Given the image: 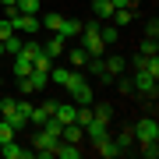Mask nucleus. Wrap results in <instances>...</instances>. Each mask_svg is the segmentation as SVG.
Returning <instances> with one entry per match:
<instances>
[{
	"label": "nucleus",
	"instance_id": "nucleus-33",
	"mask_svg": "<svg viewBox=\"0 0 159 159\" xmlns=\"http://www.w3.org/2000/svg\"><path fill=\"white\" fill-rule=\"evenodd\" d=\"M0 148H4V145H0Z\"/></svg>",
	"mask_w": 159,
	"mask_h": 159
},
{
	"label": "nucleus",
	"instance_id": "nucleus-27",
	"mask_svg": "<svg viewBox=\"0 0 159 159\" xmlns=\"http://www.w3.org/2000/svg\"><path fill=\"white\" fill-rule=\"evenodd\" d=\"M142 156L145 159H156L159 156V142H142Z\"/></svg>",
	"mask_w": 159,
	"mask_h": 159
},
{
	"label": "nucleus",
	"instance_id": "nucleus-12",
	"mask_svg": "<svg viewBox=\"0 0 159 159\" xmlns=\"http://www.w3.org/2000/svg\"><path fill=\"white\" fill-rule=\"evenodd\" d=\"M43 50H46V57H53V60H57L60 53H64V39H60L57 32H53V35H46V43H43Z\"/></svg>",
	"mask_w": 159,
	"mask_h": 159
},
{
	"label": "nucleus",
	"instance_id": "nucleus-20",
	"mask_svg": "<svg viewBox=\"0 0 159 159\" xmlns=\"http://www.w3.org/2000/svg\"><path fill=\"white\" fill-rule=\"evenodd\" d=\"M92 120H99V124H110V120H113V106H106V102H99V106L92 110Z\"/></svg>",
	"mask_w": 159,
	"mask_h": 159
},
{
	"label": "nucleus",
	"instance_id": "nucleus-9",
	"mask_svg": "<svg viewBox=\"0 0 159 159\" xmlns=\"http://www.w3.org/2000/svg\"><path fill=\"white\" fill-rule=\"evenodd\" d=\"M0 156H4V159H32L35 152H32V148H21V145H14V142H7L4 148H0Z\"/></svg>",
	"mask_w": 159,
	"mask_h": 159
},
{
	"label": "nucleus",
	"instance_id": "nucleus-18",
	"mask_svg": "<svg viewBox=\"0 0 159 159\" xmlns=\"http://www.w3.org/2000/svg\"><path fill=\"white\" fill-rule=\"evenodd\" d=\"M99 39L106 43V46H110V43H117V39H120V29H117L113 21H110V25H99Z\"/></svg>",
	"mask_w": 159,
	"mask_h": 159
},
{
	"label": "nucleus",
	"instance_id": "nucleus-7",
	"mask_svg": "<svg viewBox=\"0 0 159 159\" xmlns=\"http://www.w3.org/2000/svg\"><path fill=\"white\" fill-rule=\"evenodd\" d=\"M131 67H134V71H148L152 78H159V57H145V53H138V57L131 60Z\"/></svg>",
	"mask_w": 159,
	"mask_h": 159
},
{
	"label": "nucleus",
	"instance_id": "nucleus-32",
	"mask_svg": "<svg viewBox=\"0 0 159 159\" xmlns=\"http://www.w3.org/2000/svg\"><path fill=\"white\" fill-rule=\"evenodd\" d=\"M0 57H7V53H4V39H0Z\"/></svg>",
	"mask_w": 159,
	"mask_h": 159
},
{
	"label": "nucleus",
	"instance_id": "nucleus-8",
	"mask_svg": "<svg viewBox=\"0 0 159 159\" xmlns=\"http://www.w3.org/2000/svg\"><path fill=\"white\" fill-rule=\"evenodd\" d=\"M60 142H74V145H81V142H85V127H81V124H64Z\"/></svg>",
	"mask_w": 159,
	"mask_h": 159
},
{
	"label": "nucleus",
	"instance_id": "nucleus-22",
	"mask_svg": "<svg viewBox=\"0 0 159 159\" xmlns=\"http://www.w3.org/2000/svg\"><path fill=\"white\" fill-rule=\"evenodd\" d=\"M21 43H25V39H21L18 32H14V35H7V39H4V53H7V57H14V53L21 50Z\"/></svg>",
	"mask_w": 159,
	"mask_h": 159
},
{
	"label": "nucleus",
	"instance_id": "nucleus-23",
	"mask_svg": "<svg viewBox=\"0 0 159 159\" xmlns=\"http://www.w3.org/2000/svg\"><path fill=\"white\" fill-rule=\"evenodd\" d=\"M113 142L120 145V152H124V148H131V145H134V131H131V127H124V131L113 138Z\"/></svg>",
	"mask_w": 159,
	"mask_h": 159
},
{
	"label": "nucleus",
	"instance_id": "nucleus-17",
	"mask_svg": "<svg viewBox=\"0 0 159 159\" xmlns=\"http://www.w3.org/2000/svg\"><path fill=\"white\" fill-rule=\"evenodd\" d=\"M60 25H64V14H57V11L43 14V29L46 32H60Z\"/></svg>",
	"mask_w": 159,
	"mask_h": 159
},
{
	"label": "nucleus",
	"instance_id": "nucleus-28",
	"mask_svg": "<svg viewBox=\"0 0 159 159\" xmlns=\"http://www.w3.org/2000/svg\"><path fill=\"white\" fill-rule=\"evenodd\" d=\"M117 92H124V96H131V92H134V85H131V78H124V74H117Z\"/></svg>",
	"mask_w": 159,
	"mask_h": 159
},
{
	"label": "nucleus",
	"instance_id": "nucleus-14",
	"mask_svg": "<svg viewBox=\"0 0 159 159\" xmlns=\"http://www.w3.org/2000/svg\"><path fill=\"white\" fill-rule=\"evenodd\" d=\"M57 35H60L64 43H67L71 35H81V21H74V18H64V25H60V32H57Z\"/></svg>",
	"mask_w": 159,
	"mask_h": 159
},
{
	"label": "nucleus",
	"instance_id": "nucleus-31",
	"mask_svg": "<svg viewBox=\"0 0 159 159\" xmlns=\"http://www.w3.org/2000/svg\"><path fill=\"white\" fill-rule=\"evenodd\" d=\"M18 4V0H0V7H14Z\"/></svg>",
	"mask_w": 159,
	"mask_h": 159
},
{
	"label": "nucleus",
	"instance_id": "nucleus-26",
	"mask_svg": "<svg viewBox=\"0 0 159 159\" xmlns=\"http://www.w3.org/2000/svg\"><path fill=\"white\" fill-rule=\"evenodd\" d=\"M7 142H14V127L0 117V145H7Z\"/></svg>",
	"mask_w": 159,
	"mask_h": 159
},
{
	"label": "nucleus",
	"instance_id": "nucleus-5",
	"mask_svg": "<svg viewBox=\"0 0 159 159\" xmlns=\"http://www.w3.org/2000/svg\"><path fill=\"white\" fill-rule=\"evenodd\" d=\"M67 96H71V102H74V106H92V102H96V92H92V85H89V81H78V85L67 92Z\"/></svg>",
	"mask_w": 159,
	"mask_h": 159
},
{
	"label": "nucleus",
	"instance_id": "nucleus-10",
	"mask_svg": "<svg viewBox=\"0 0 159 159\" xmlns=\"http://www.w3.org/2000/svg\"><path fill=\"white\" fill-rule=\"evenodd\" d=\"M74 113H78L74 102H57V110H53V117H57L60 124H74Z\"/></svg>",
	"mask_w": 159,
	"mask_h": 159
},
{
	"label": "nucleus",
	"instance_id": "nucleus-29",
	"mask_svg": "<svg viewBox=\"0 0 159 159\" xmlns=\"http://www.w3.org/2000/svg\"><path fill=\"white\" fill-rule=\"evenodd\" d=\"M7 35H14V25L11 18H0V39H7Z\"/></svg>",
	"mask_w": 159,
	"mask_h": 159
},
{
	"label": "nucleus",
	"instance_id": "nucleus-25",
	"mask_svg": "<svg viewBox=\"0 0 159 159\" xmlns=\"http://www.w3.org/2000/svg\"><path fill=\"white\" fill-rule=\"evenodd\" d=\"M18 11H21V14H39V0H18Z\"/></svg>",
	"mask_w": 159,
	"mask_h": 159
},
{
	"label": "nucleus",
	"instance_id": "nucleus-24",
	"mask_svg": "<svg viewBox=\"0 0 159 159\" xmlns=\"http://www.w3.org/2000/svg\"><path fill=\"white\" fill-rule=\"evenodd\" d=\"M138 53H145V57H156V53H159V43L152 39V35H145L142 46H138Z\"/></svg>",
	"mask_w": 159,
	"mask_h": 159
},
{
	"label": "nucleus",
	"instance_id": "nucleus-19",
	"mask_svg": "<svg viewBox=\"0 0 159 159\" xmlns=\"http://www.w3.org/2000/svg\"><path fill=\"white\" fill-rule=\"evenodd\" d=\"M102 64H106V74H110V78H117V74H124V57H117V53H113V57H106Z\"/></svg>",
	"mask_w": 159,
	"mask_h": 159
},
{
	"label": "nucleus",
	"instance_id": "nucleus-16",
	"mask_svg": "<svg viewBox=\"0 0 159 159\" xmlns=\"http://www.w3.org/2000/svg\"><path fill=\"white\" fill-rule=\"evenodd\" d=\"M96 152H99V156H106V159H113V156H120V145L113 142V138H102V142L96 145Z\"/></svg>",
	"mask_w": 159,
	"mask_h": 159
},
{
	"label": "nucleus",
	"instance_id": "nucleus-21",
	"mask_svg": "<svg viewBox=\"0 0 159 159\" xmlns=\"http://www.w3.org/2000/svg\"><path fill=\"white\" fill-rule=\"evenodd\" d=\"M67 60H71V67H74V71H81V67L89 64V53L78 46V50H71V53H67Z\"/></svg>",
	"mask_w": 159,
	"mask_h": 159
},
{
	"label": "nucleus",
	"instance_id": "nucleus-1",
	"mask_svg": "<svg viewBox=\"0 0 159 159\" xmlns=\"http://www.w3.org/2000/svg\"><path fill=\"white\" fill-rule=\"evenodd\" d=\"M81 50H85L89 57H102L106 43L99 39V21H89V25H81Z\"/></svg>",
	"mask_w": 159,
	"mask_h": 159
},
{
	"label": "nucleus",
	"instance_id": "nucleus-6",
	"mask_svg": "<svg viewBox=\"0 0 159 159\" xmlns=\"http://www.w3.org/2000/svg\"><path fill=\"white\" fill-rule=\"evenodd\" d=\"M29 71H32V57L25 50H18L14 57H11V74H14V78H25Z\"/></svg>",
	"mask_w": 159,
	"mask_h": 159
},
{
	"label": "nucleus",
	"instance_id": "nucleus-4",
	"mask_svg": "<svg viewBox=\"0 0 159 159\" xmlns=\"http://www.w3.org/2000/svg\"><path fill=\"white\" fill-rule=\"evenodd\" d=\"M131 85H134V92H138V96H152V99H156V92H159L156 78H152L148 71H134V78H131Z\"/></svg>",
	"mask_w": 159,
	"mask_h": 159
},
{
	"label": "nucleus",
	"instance_id": "nucleus-11",
	"mask_svg": "<svg viewBox=\"0 0 159 159\" xmlns=\"http://www.w3.org/2000/svg\"><path fill=\"white\" fill-rule=\"evenodd\" d=\"M85 138H89L92 145H99L102 138H110V131H106V124H99V120H92V124L85 127Z\"/></svg>",
	"mask_w": 159,
	"mask_h": 159
},
{
	"label": "nucleus",
	"instance_id": "nucleus-3",
	"mask_svg": "<svg viewBox=\"0 0 159 159\" xmlns=\"http://www.w3.org/2000/svg\"><path fill=\"white\" fill-rule=\"evenodd\" d=\"M57 142H60V138H53L50 131L39 127V131H35V138H32V152L39 156V159H46V156H53V145H57Z\"/></svg>",
	"mask_w": 159,
	"mask_h": 159
},
{
	"label": "nucleus",
	"instance_id": "nucleus-13",
	"mask_svg": "<svg viewBox=\"0 0 159 159\" xmlns=\"http://www.w3.org/2000/svg\"><path fill=\"white\" fill-rule=\"evenodd\" d=\"M25 78H29V85H32L35 92H43L46 85H50V71H35V67H32L29 74H25Z\"/></svg>",
	"mask_w": 159,
	"mask_h": 159
},
{
	"label": "nucleus",
	"instance_id": "nucleus-30",
	"mask_svg": "<svg viewBox=\"0 0 159 159\" xmlns=\"http://www.w3.org/2000/svg\"><path fill=\"white\" fill-rule=\"evenodd\" d=\"M145 35H152V39H156V35H159V21H156V18H152V21L145 25Z\"/></svg>",
	"mask_w": 159,
	"mask_h": 159
},
{
	"label": "nucleus",
	"instance_id": "nucleus-2",
	"mask_svg": "<svg viewBox=\"0 0 159 159\" xmlns=\"http://www.w3.org/2000/svg\"><path fill=\"white\" fill-rule=\"evenodd\" d=\"M131 131H134V142L138 145L142 142H159V120H152V117H142Z\"/></svg>",
	"mask_w": 159,
	"mask_h": 159
},
{
	"label": "nucleus",
	"instance_id": "nucleus-15",
	"mask_svg": "<svg viewBox=\"0 0 159 159\" xmlns=\"http://www.w3.org/2000/svg\"><path fill=\"white\" fill-rule=\"evenodd\" d=\"M92 14H96L99 21H110V14H113V4H110V0H92Z\"/></svg>",
	"mask_w": 159,
	"mask_h": 159
}]
</instances>
